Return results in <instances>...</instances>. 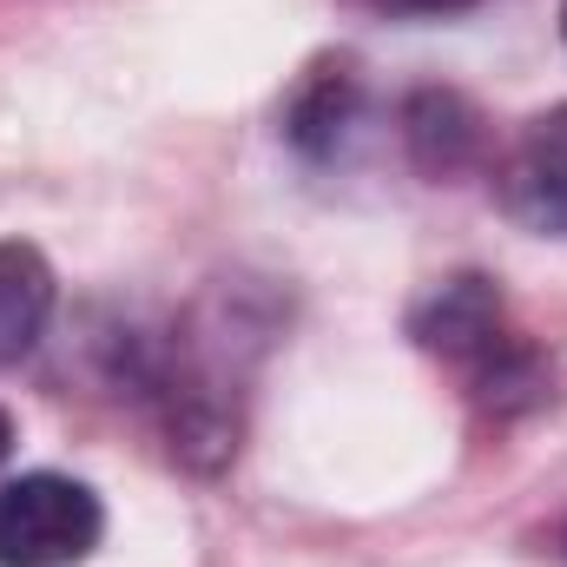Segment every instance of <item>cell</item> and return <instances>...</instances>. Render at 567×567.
Listing matches in <instances>:
<instances>
[{
	"mask_svg": "<svg viewBox=\"0 0 567 567\" xmlns=\"http://www.w3.org/2000/svg\"><path fill=\"white\" fill-rule=\"evenodd\" d=\"M106 535V508L86 482L20 475L0 488V567H73Z\"/></svg>",
	"mask_w": 567,
	"mask_h": 567,
	"instance_id": "cell-1",
	"label": "cell"
},
{
	"mask_svg": "<svg viewBox=\"0 0 567 567\" xmlns=\"http://www.w3.org/2000/svg\"><path fill=\"white\" fill-rule=\"evenodd\" d=\"M502 212L542 238H567V106L542 113L522 126V140L508 145L502 172H495Z\"/></svg>",
	"mask_w": 567,
	"mask_h": 567,
	"instance_id": "cell-2",
	"label": "cell"
},
{
	"mask_svg": "<svg viewBox=\"0 0 567 567\" xmlns=\"http://www.w3.org/2000/svg\"><path fill=\"white\" fill-rule=\"evenodd\" d=\"M53 310V271L33 245H0V370L20 363Z\"/></svg>",
	"mask_w": 567,
	"mask_h": 567,
	"instance_id": "cell-3",
	"label": "cell"
},
{
	"mask_svg": "<svg viewBox=\"0 0 567 567\" xmlns=\"http://www.w3.org/2000/svg\"><path fill=\"white\" fill-rule=\"evenodd\" d=\"M377 13H396V20H442V13H468L482 0H370Z\"/></svg>",
	"mask_w": 567,
	"mask_h": 567,
	"instance_id": "cell-4",
	"label": "cell"
},
{
	"mask_svg": "<svg viewBox=\"0 0 567 567\" xmlns=\"http://www.w3.org/2000/svg\"><path fill=\"white\" fill-rule=\"evenodd\" d=\"M7 449H13V423H7V410H0V462H7Z\"/></svg>",
	"mask_w": 567,
	"mask_h": 567,
	"instance_id": "cell-5",
	"label": "cell"
},
{
	"mask_svg": "<svg viewBox=\"0 0 567 567\" xmlns=\"http://www.w3.org/2000/svg\"><path fill=\"white\" fill-rule=\"evenodd\" d=\"M561 27H567V7H561Z\"/></svg>",
	"mask_w": 567,
	"mask_h": 567,
	"instance_id": "cell-6",
	"label": "cell"
}]
</instances>
